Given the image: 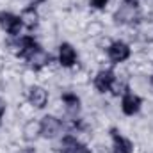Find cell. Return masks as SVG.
I'll list each match as a JSON object with an SVG mask.
<instances>
[{
    "instance_id": "cell-1",
    "label": "cell",
    "mask_w": 153,
    "mask_h": 153,
    "mask_svg": "<svg viewBox=\"0 0 153 153\" xmlns=\"http://www.w3.org/2000/svg\"><path fill=\"white\" fill-rule=\"evenodd\" d=\"M114 25H135L141 20V9H139V2H121V5L117 7L114 14H112Z\"/></svg>"
},
{
    "instance_id": "cell-2",
    "label": "cell",
    "mask_w": 153,
    "mask_h": 153,
    "mask_svg": "<svg viewBox=\"0 0 153 153\" xmlns=\"http://www.w3.org/2000/svg\"><path fill=\"white\" fill-rule=\"evenodd\" d=\"M41 139L45 141H53L64 135V126H62V119L55 114H45L41 119Z\"/></svg>"
},
{
    "instance_id": "cell-3",
    "label": "cell",
    "mask_w": 153,
    "mask_h": 153,
    "mask_svg": "<svg viewBox=\"0 0 153 153\" xmlns=\"http://www.w3.org/2000/svg\"><path fill=\"white\" fill-rule=\"evenodd\" d=\"M0 30L5 32L7 38H18L23 34V25L20 22V16L13 11H0Z\"/></svg>"
},
{
    "instance_id": "cell-4",
    "label": "cell",
    "mask_w": 153,
    "mask_h": 153,
    "mask_svg": "<svg viewBox=\"0 0 153 153\" xmlns=\"http://www.w3.org/2000/svg\"><path fill=\"white\" fill-rule=\"evenodd\" d=\"M55 57H57V61H59L62 70H71L73 66L78 64V59H80L75 45L70 43V41H61L57 45V55Z\"/></svg>"
},
{
    "instance_id": "cell-5",
    "label": "cell",
    "mask_w": 153,
    "mask_h": 153,
    "mask_svg": "<svg viewBox=\"0 0 153 153\" xmlns=\"http://www.w3.org/2000/svg\"><path fill=\"white\" fill-rule=\"evenodd\" d=\"M109 137H111V152L112 153H134L135 152V143L132 137L123 135L117 126L109 128Z\"/></svg>"
},
{
    "instance_id": "cell-6",
    "label": "cell",
    "mask_w": 153,
    "mask_h": 153,
    "mask_svg": "<svg viewBox=\"0 0 153 153\" xmlns=\"http://www.w3.org/2000/svg\"><path fill=\"white\" fill-rule=\"evenodd\" d=\"M143 100H144V98H141L139 94H135V93H132V91L128 89V91L119 98V111H121V114L126 116V117L137 116L141 112Z\"/></svg>"
},
{
    "instance_id": "cell-7",
    "label": "cell",
    "mask_w": 153,
    "mask_h": 153,
    "mask_svg": "<svg viewBox=\"0 0 153 153\" xmlns=\"http://www.w3.org/2000/svg\"><path fill=\"white\" fill-rule=\"evenodd\" d=\"M25 98L38 109V111H43L45 107H48V102H50V91L41 85V84H36L32 87H25Z\"/></svg>"
},
{
    "instance_id": "cell-8",
    "label": "cell",
    "mask_w": 153,
    "mask_h": 153,
    "mask_svg": "<svg viewBox=\"0 0 153 153\" xmlns=\"http://www.w3.org/2000/svg\"><path fill=\"white\" fill-rule=\"evenodd\" d=\"M53 55H52V52L50 50H46L43 45H38L23 61H25V66H29V68H32V70H36L39 71L41 68H45L48 62H50V59H52Z\"/></svg>"
},
{
    "instance_id": "cell-9",
    "label": "cell",
    "mask_w": 153,
    "mask_h": 153,
    "mask_svg": "<svg viewBox=\"0 0 153 153\" xmlns=\"http://www.w3.org/2000/svg\"><path fill=\"white\" fill-rule=\"evenodd\" d=\"M107 55H109L111 64H123V62L130 61V57H132V48H130L128 43H125V41H121V39H116L114 43L109 46Z\"/></svg>"
},
{
    "instance_id": "cell-10",
    "label": "cell",
    "mask_w": 153,
    "mask_h": 153,
    "mask_svg": "<svg viewBox=\"0 0 153 153\" xmlns=\"http://www.w3.org/2000/svg\"><path fill=\"white\" fill-rule=\"evenodd\" d=\"M114 80V73H112V68H103V70H98L94 75H93V87L98 94H107L109 93V87Z\"/></svg>"
},
{
    "instance_id": "cell-11",
    "label": "cell",
    "mask_w": 153,
    "mask_h": 153,
    "mask_svg": "<svg viewBox=\"0 0 153 153\" xmlns=\"http://www.w3.org/2000/svg\"><path fill=\"white\" fill-rule=\"evenodd\" d=\"M20 22H22V25H23V29H27L29 32H32L34 29H38L39 22H41V16H39L38 9L34 7V5H27V7H23L22 11H20Z\"/></svg>"
},
{
    "instance_id": "cell-12",
    "label": "cell",
    "mask_w": 153,
    "mask_h": 153,
    "mask_svg": "<svg viewBox=\"0 0 153 153\" xmlns=\"http://www.w3.org/2000/svg\"><path fill=\"white\" fill-rule=\"evenodd\" d=\"M134 27H135V34H137L139 41H143L144 45H152L153 43V18H141Z\"/></svg>"
},
{
    "instance_id": "cell-13",
    "label": "cell",
    "mask_w": 153,
    "mask_h": 153,
    "mask_svg": "<svg viewBox=\"0 0 153 153\" xmlns=\"http://www.w3.org/2000/svg\"><path fill=\"white\" fill-rule=\"evenodd\" d=\"M22 137L25 143H36L38 139H41V123L39 119H29L23 121L22 125Z\"/></svg>"
},
{
    "instance_id": "cell-14",
    "label": "cell",
    "mask_w": 153,
    "mask_h": 153,
    "mask_svg": "<svg viewBox=\"0 0 153 153\" xmlns=\"http://www.w3.org/2000/svg\"><path fill=\"white\" fill-rule=\"evenodd\" d=\"M14 112H16V117L23 123V121L34 119V117H36V112H38V109H36L29 100H22V102H18V103H16Z\"/></svg>"
},
{
    "instance_id": "cell-15",
    "label": "cell",
    "mask_w": 153,
    "mask_h": 153,
    "mask_svg": "<svg viewBox=\"0 0 153 153\" xmlns=\"http://www.w3.org/2000/svg\"><path fill=\"white\" fill-rule=\"evenodd\" d=\"M84 38H89V39H96L100 38V36H103L105 34V25H103V22H100V20H91L85 27H84Z\"/></svg>"
},
{
    "instance_id": "cell-16",
    "label": "cell",
    "mask_w": 153,
    "mask_h": 153,
    "mask_svg": "<svg viewBox=\"0 0 153 153\" xmlns=\"http://www.w3.org/2000/svg\"><path fill=\"white\" fill-rule=\"evenodd\" d=\"M93 80V73L87 68H80L78 71L71 73V87H85L89 85V82Z\"/></svg>"
},
{
    "instance_id": "cell-17",
    "label": "cell",
    "mask_w": 153,
    "mask_h": 153,
    "mask_svg": "<svg viewBox=\"0 0 153 153\" xmlns=\"http://www.w3.org/2000/svg\"><path fill=\"white\" fill-rule=\"evenodd\" d=\"M20 82L23 84V87H32V85H36V84H38V71L32 70V68H29V66H25V68L22 70V73H20Z\"/></svg>"
},
{
    "instance_id": "cell-18",
    "label": "cell",
    "mask_w": 153,
    "mask_h": 153,
    "mask_svg": "<svg viewBox=\"0 0 153 153\" xmlns=\"http://www.w3.org/2000/svg\"><path fill=\"white\" fill-rule=\"evenodd\" d=\"M126 91H128V82H123V80H117V78L112 80V84L109 87V94L114 96V98H121Z\"/></svg>"
},
{
    "instance_id": "cell-19",
    "label": "cell",
    "mask_w": 153,
    "mask_h": 153,
    "mask_svg": "<svg viewBox=\"0 0 153 153\" xmlns=\"http://www.w3.org/2000/svg\"><path fill=\"white\" fill-rule=\"evenodd\" d=\"M114 43V39L111 38L109 34H103V36H100V38H96V48L98 50H109V46Z\"/></svg>"
},
{
    "instance_id": "cell-20",
    "label": "cell",
    "mask_w": 153,
    "mask_h": 153,
    "mask_svg": "<svg viewBox=\"0 0 153 153\" xmlns=\"http://www.w3.org/2000/svg\"><path fill=\"white\" fill-rule=\"evenodd\" d=\"M107 2H109V0H87V5H89V9H93V11H105Z\"/></svg>"
},
{
    "instance_id": "cell-21",
    "label": "cell",
    "mask_w": 153,
    "mask_h": 153,
    "mask_svg": "<svg viewBox=\"0 0 153 153\" xmlns=\"http://www.w3.org/2000/svg\"><path fill=\"white\" fill-rule=\"evenodd\" d=\"M7 105H9V102L4 96H0V117H4L7 114Z\"/></svg>"
},
{
    "instance_id": "cell-22",
    "label": "cell",
    "mask_w": 153,
    "mask_h": 153,
    "mask_svg": "<svg viewBox=\"0 0 153 153\" xmlns=\"http://www.w3.org/2000/svg\"><path fill=\"white\" fill-rule=\"evenodd\" d=\"M4 68H5V64H4V57H0V71H4Z\"/></svg>"
},
{
    "instance_id": "cell-23",
    "label": "cell",
    "mask_w": 153,
    "mask_h": 153,
    "mask_svg": "<svg viewBox=\"0 0 153 153\" xmlns=\"http://www.w3.org/2000/svg\"><path fill=\"white\" fill-rule=\"evenodd\" d=\"M123 2H139V0H123Z\"/></svg>"
},
{
    "instance_id": "cell-24",
    "label": "cell",
    "mask_w": 153,
    "mask_h": 153,
    "mask_svg": "<svg viewBox=\"0 0 153 153\" xmlns=\"http://www.w3.org/2000/svg\"><path fill=\"white\" fill-rule=\"evenodd\" d=\"M0 130H2V117H0Z\"/></svg>"
},
{
    "instance_id": "cell-25",
    "label": "cell",
    "mask_w": 153,
    "mask_h": 153,
    "mask_svg": "<svg viewBox=\"0 0 153 153\" xmlns=\"http://www.w3.org/2000/svg\"><path fill=\"white\" fill-rule=\"evenodd\" d=\"M152 82H153V75H152Z\"/></svg>"
}]
</instances>
